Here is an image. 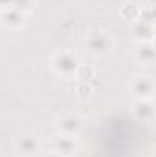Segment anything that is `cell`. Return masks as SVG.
<instances>
[{
    "label": "cell",
    "instance_id": "6da1fadb",
    "mask_svg": "<svg viewBox=\"0 0 156 157\" xmlns=\"http://www.w3.org/2000/svg\"><path fill=\"white\" fill-rule=\"evenodd\" d=\"M79 68H81V64H79L77 55L72 51L63 49V51L53 53V57H51V70L61 77H76Z\"/></svg>",
    "mask_w": 156,
    "mask_h": 157
},
{
    "label": "cell",
    "instance_id": "7a4b0ae2",
    "mask_svg": "<svg viewBox=\"0 0 156 157\" xmlns=\"http://www.w3.org/2000/svg\"><path fill=\"white\" fill-rule=\"evenodd\" d=\"M114 44H116V39L105 29H94L86 37V46H88V49L94 55H107V53H110Z\"/></svg>",
    "mask_w": 156,
    "mask_h": 157
},
{
    "label": "cell",
    "instance_id": "3957f363",
    "mask_svg": "<svg viewBox=\"0 0 156 157\" xmlns=\"http://www.w3.org/2000/svg\"><path fill=\"white\" fill-rule=\"evenodd\" d=\"M130 93L134 95L136 101H145L153 99L156 93V84L149 75H136L130 80Z\"/></svg>",
    "mask_w": 156,
    "mask_h": 157
},
{
    "label": "cell",
    "instance_id": "277c9868",
    "mask_svg": "<svg viewBox=\"0 0 156 157\" xmlns=\"http://www.w3.org/2000/svg\"><path fill=\"white\" fill-rule=\"evenodd\" d=\"M13 148L20 157H35L40 154V141L35 135L24 133V135H18L15 139Z\"/></svg>",
    "mask_w": 156,
    "mask_h": 157
},
{
    "label": "cell",
    "instance_id": "5b68a950",
    "mask_svg": "<svg viewBox=\"0 0 156 157\" xmlns=\"http://www.w3.org/2000/svg\"><path fill=\"white\" fill-rule=\"evenodd\" d=\"M57 130L64 135H72L76 137L79 132L83 130V119L79 117L77 113H61L55 119Z\"/></svg>",
    "mask_w": 156,
    "mask_h": 157
},
{
    "label": "cell",
    "instance_id": "8992f818",
    "mask_svg": "<svg viewBox=\"0 0 156 157\" xmlns=\"http://www.w3.org/2000/svg\"><path fill=\"white\" fill-rule=\"evenodd\" d=\"M132 55H134V60L140 62V64H153L156 62V48L153 46L151 40H145V42H138L132 49Z\"/></svg>",
    "mask_w": 156,
    "mask_h": 157
},
{
    "label": "cell",
    "instance_id": "52a82bcc",
    "mask_svg": "<svg viewBox=\"0 0 156 157\" xmlns=\"http://www.w3.org/2000/svg\"><path fill=\"white\" fill-rule=\"evenodd\" d=\"M51 150L59 152L61 155H64V157H70L77 152V141L72 135H64V133L55 135L51 139Z\"/></svg>",
    "mask_w": 156,
    "mask_h": 157
},
{
    "label": "cell",
    "instance_id": "ba28073f",
    "mask_svg": "<svg viewBox=\"0 0 156 157\" xmlns=\"http://www.w3.org/2000/svg\"><path fill=\"white\" fill-rule=\"evenodd\" d=\"M130 33L134 35V39L138 40V42L153 40V37L156 35L154 24H151V22H147V20H143V18H138V20L132 24V28H130Z\"/></svg>",
    "mask_w": 156,
    "mask_h": 157
},
{
    "label": "cell",
    "instance_id": "9c48e42d",
    "mask_svg": "<svg viewBox=\"0 0 156 157\" xmlns=\"http://www.w3.org/2000/svg\"><path fill=\"white\" fill-rule=\"evenodd\" d=\"M134 113L140 121H154L156 119V106L151 99L145 101H136L134 102Z\"/></svg>",
    "mask_w": 156,
    "mask_h": 157
},
{
    "label": "cell",
    "instance_id": "30bf717a",
    "mask_svg": "<svg viewBox=\"0 0 156 157\" xmlns=\"http://www.w3.org/2000/svg\"><path fill=\"white\" fill-rule=\"evenodd\" d=\"M2 24L6 28H20L24 24V13L15 7H6L2 13Z\"/></svg>",
    "mask_w": 156,
    "mask_h": 157
},
{
    "label": "cell",
    "instance_id": "8fae6325",
    "mask_svg": "<svg viewBox=\"0 0 156 157\" xmlns=\"http://www.w3.org/2000/svg\"><path fill=\"white\" fill-rule=\"evenodd\" d=\"M42 157H64V155H61L59 152H55V150H50V152H46Z\"/></svg>",
    "mask_w": 156,
    "mask_h": 157
},
{
    "label": "cell",
    "instance_id": "7c38bea8",
    "mask_svg": "<svg viewBox=\"0 0 156 157\" xmlns=\"http://www.w3.org/2000/svg\"><path fill=\"white\" fill-rule=\"evenodd\" d=\"M151 42H153V46H154V48H156V35H154V37H153V40H151Z\"/></svg>",
    "mask_w": 156,
    "mask_h": 157
},
{
    "label": "cell",
    "instance_id": "4fadbf2b",
    "mask_svg": "<svg viewBox=\"0 0 156 157\" xmlns=\"http://www.w3.org/2000/svg\"><path fill=\"white\" fill-rule=\"evenodd\" d=\"M151 101H153V102H154V106H156V93H154V97H153V99H151Z\"/></svg>",
    "mask_w": 156,
    "mask_h": 157
},
{
    "label": "cell",
    "instance_id": "5bb4252c",
    "mask_svg": "<svg viewBox=\"0 0 156 157\" xmlns=\"http://www.w3.org/2000/svg\"><path fill=\"white\" fill-rule=\"evenodd\" d=\"M151 157H156V150H154V152H153V154H151Z\"/></svg>",
    "mask_w": 156,
    "mask_h": 157
},
{
    "label": "cell",
    "instance_id": "9a60e30c",
    "mask_svg": "<svg viewBox=\"0 0 156 157\" xmlns=\"http://www.w3.org/2000/svg\"><path fill=\"white\" fill-rule=\"evenodd\" d=\"M154 31H156V24H154Z\"/></svg>",
    "mask_w": 156,
    "mask_h": 157
},
{
    "label": "cell",
    "instance_id": "2e32d148",
    "mask_svg": "<svg viewBox=\"0 0 156 157\" xmlns=\"http://www.w3.org/2000/svg\"><path fill=\"white\" fill-rule=\"evenodd\" d=\"M154 2H156V0H154Z\"/></svg>",
    "mask_w": 156,
    "mask_h": 157
}]
</instances>
